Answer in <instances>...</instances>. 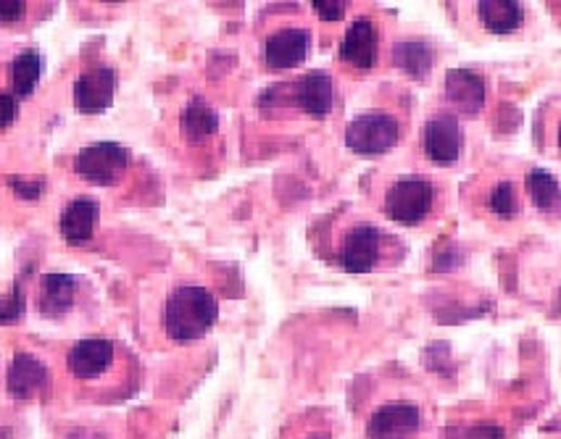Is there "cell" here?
<instances>
[{
  "label": "cell",
  "mask_w": 561,
  "mask_h": 439,
  "mask_svg": "<svg viewBox=\"0 0 561 439\" xmlns=\"http://www.w3.org/2000/svg\"><path fill=\"white\" fill-rule=\"evenodd\" d=\"M393 245H396V240L387 237L378 224L354 216L337 229L332 256L348 274H369V271H378L380 266L391 261Z\"/></svg>",
  "instance_id": "6da1fadb"
},
{
  "label": "cell",
  "mask_w": 561,
  "mask_h": 439,
  "mask_svg": "<svg viewBox=\"0 0 561 439\" xmlns=\"http://www.w3.org/2000/svg\"><path fill=\"white\" fill-rule=\"evenodd\" d=\"M219 319V302L206 287H177L166 298L164 330L175 343H193Z\"/></svg>",
  "instance_id": "7a4b0ae2"
},
{
  "label": "cell",
  "mask_w": 561,
  "mask_h": 439,
  "mask_svg": "<svg viewBox=\"0 0 561 439\" xmlns=\"http://www.w3.org/2000/svg\"><path fill=\"white\" fill-rule=\"evenodd\" d=\"M428 424V413L417 398L406 392L380 395L364 418L367 439H417Z\"/></svg>",
  "instance_id": "3957f363"
},
{
  "label": "cell",
  "mask_w": 561,
  "mask_h": 439,
  "mask_svg": "<svg viewBox=\"0 0 561 439\" xmlns=\"http://www.w3.org/2000/svg\"><path fill=\"white\" fill-rule=\"evenodd\" d=\"M437 206V184L433 179L406 175L396 177L382 193V214L400 227H419Z\"/></svg>",
  "instance_id": "277c9868"
},
{
  "label": "cell",
  "mask_w": 561,
  "mask_h": 439,
  "mask_svg": "<svg viewBox=\"0 0 561 439\" xmlns=\"http://www.w3.org/2000/svg\"><path fill=\"white\" fill-rule=\"evenodd\" d=\"M404 134L400 116L393 111H364L345 127V145L359 156H382L393 151Z\"/></svg>",
  "instance_id": "5b68a950"
},
{
  "label": "cell",
  "mask_w": 561,
  "mask_h": 439,
  "mask_svg": "<svg viewBox=\"0 0 561 439\" xmlns=\"http://www.w3.org/2000/svg\"><path fill=\"white\" fill-rule=\"evenodd\" d=\"M129 151L116 142H95L82 147L74 158V171L92 184H114L127 171Z\"/></svg>",
  "instance_id": "8992f818"
},
{
  "label": "cell",
  "mask_w": 561,
  "mask_h": 439,
  "mask_svg": "<svg viewBox=\"0 0 561 439\" xmlns=\"http://www.w3.org/2000/svg\"><path fill=\"white\" fill-rule=\"evenodd\" d=\"M461 147H464V134H461L459 121L454 114H435L424 124L422 132V151L428 160L437 166H448L459 160Z\"/></svg>",
  "instance_id": "52a82bcc"
},
{
  "label": "cell",
  "mask_w": 561,
  "mask_h": 439,
  "mask_svg": "<svg viewBox=\"0 0 561 439\" xmlns=\"http://www.w3.org/2000/svg\"><path fill=\"white\" fill-rule=\"evenodd\" d=\"M380 55V33L369 16H359L350 22L348 33H345L337 59L341 64L354 72H369L374 69Z\"/></svg>",
  "instance_id": "ba28073f"
},
{
  "label": "cell",
  "mask_w": 561,
  "mask_h": 439,
  "mask_svg": "<svg viewBox=\"0 0 561 439\" xmlns=\"http://www.w3.org/2000/svg\"><path fill=\"white\" fill-rule=\"evenodd\" d=\"M311 53V33L304 27H282L264 42V61L269 69L285 72L304 64Z\"/></svg>",
  "instance_id": "9c48e42d"
},
{
  "label": "cell",
  "mask_w": 561,
  "mask_h": 439,
  "mask_svg": "<svg viewBox=\"0 0 561 439\" xmlns=\"http://www.w3.org/2000/svg\"><path fill=\"white\" fill-rule=\"evenodd\" d=\"M116 74L109 66H95L79 74L74 82V103L82 114H101L114 103Z\"/></svg>",
  "instance_id": "30bf717a"
},
{
  "label": "cell",
  "mask_w": 561,
  "mask_h": 439,
  "mask_svg": "<svg viewBox=\"0 0 561 439\" xmlns=\"http://www.w3.org/2000/svg\"><path fill=\"white\" fill-rule=\"evenodd\" d=\"M290 98L304 114L314 116V119H324L332 111V101H335L332 77L327 72H308L290 85Z\"/></svg>",
  "instance_id": "8fae6325"
},
{
  "label": "cell",
  "mask_w": 561,
  "mask_h": 439,
  "mask_svg": "<svg viewBox=\"0 0 561 439\" xmlns=\"http://www.w3.org/2000/svg\"><path fill=\"white\" fill-rule=\"evenodd\" d=\"M116 361V345L111 339H82L69 350V371L77 379H98Z\"/></svg>",
  "instance_id": "7c38bea8"
},
{
  "label": "cell",
  "mask_w": 561,
  "mask_h": 439,
  "mask_svg": "<svg viewBox=\"0 0 561 439\" xmlns=\"http://www.w3.org/2000/svg\"><path fill=\"white\" fill-rule=\"evenodd\" d=\"M446 101L461 116L480 114L485 106V79L472 69H454L446 74Z\"/></svg>",
  "instance_id": "4fadbf2b"
},
{
  "label": "cell",
  "mask_w": 561,
  "mask_h": 439,
  "mask_svg": "<svg viewBox=\"0 0 561 439\" xmlns=\"http://www.w3.org/2000/svg\"><path fill=\"white\" fill-rule=\"evenodd\" d=\"M474 14L490 35H514L525 24V5L517 0H480L474 3Z\"/></svg>",
  "instance_id": "5bb4252c"
},
{
  "label": "cell",
  "mask_w": 561,
  "mask_h": 439,
  "mask_svg": "<svg viewBox=\"0 0 561 439\" xmlns=\"http://www.w3.org/2000/svg\"><path fill=\"white\" fill-rule=\"evenodd\" d=\"M98 214H101V206L92 197H77L61 214V234H64L69 243H88L95 232Z\"/></svg>",
  "instance_id": "9a60e30c"
},
{
  "label": "cell",
  "mask_w": 561,
  "mask_h": 439,
  "mask_svg": "<svg viewBox=\"0 0 561 439\" xmlns=\"http://www.w3.org/2000/svg\"><path fill=\"white\" fill-rule=\"evenodd\" d=\"M48 382V369L37 361L33 352H16L9 369V392L14 398H33Z\"/></svg>",
  "instance_id": "2e32d148"
},
{
  "label": "cell",
  "mask_w": 561,
  "mask_h": 439,
  "mask_svg": "<svg viewBox=\"0 0 561 439\" xmlns=\"http://www.w3.org/2000/svg\"><path fill=\"white\" fill-rule=\"evenodd\" d=\"M42 293H40V311L46 317H61L64 311H69L74 302V293H77V282L72 274H46L42 276Z\"/></svg>",
  "instance_id": "e0dca14e"
},
{
  "label": "cell",
  "mask_w": 561,
  "mask_h": 439,
  "mask_svg": "<svg viewBox=\"0 0 561 439\" xmlns=\"http://www.w3.org/2000/svg\"><path fill=\"white\" fill-rule=\"evenodd\" d=\"M525 188L530 201L538 211L544 214H557L561 208V182L551 171L546 169H530L525 177Z\"/></svg>",
  "instance_id": "ac0fdd59"
},
{
  "label": "cell",
  "mask_w": 561,
  "mask_h": 439,
  "mask_svg": "<svg viewBox=\"0 0 561 439\" xmlns=\"http://www.w3.org/2000/svg\"><path fill=\"white\" fill-rule=\"evenodd\" d=\"M42 77V59L37 51H24L14 59V66H11V79H14V92L18 98L33 95L37 82Z\"/></svg>",
  "instance_id": "d6986e66"
},
{
  "label": "cell",
  "mask_w": 561,
  "mask_h": 439,
  "mask_svg": "<svg viewBox=\"0 0 561 439\" xmlns=\"http://www.w3.org/2000/svg\"><path fill=\"white\" fill-rule=\"evenodd\" d=\"M182 129L188 140L193 142L206 140L208 134H214L219 129V116L214 114V108L206 106L203 101H193L182 114Z\"/></svg>",
  "instance_id": "ffe728a7"
},
{
  "label": "cell",
  "mask_w": 561,
  "mask_h": 439,
  "mask_svg": "<svg viewBox=\"0 0 561 439\" xmlns=\"http://www.w3.org/2000/svg\"><path fill=\"white\" fill-rule=\"evenodd\" d=\"M393 59H396L398 66H404L406 72L415 74V77H422L424 72L433 66V48L422 40H409V42H398L396 51H393Z\"/></svg>",
  "instance_id": "44dd1931"
},
{
  "label": "cell",
  "mask_w": 561,
  "mask_h": 439,
  "mask_svg": "<svg viewBox=\"0 0 561 439\" xmlns=\"http://www.w3.org/2000/svg\"><path fill=\"white\" fill-rule=\"evenodd\" d=\"M332 422L324 411H308L288 426L282 439H332Z\"/></svg>",
  "instance_id": "7402d4cb"
},
{
  "label": "cell",
  "mask_w": 561,
  "mask_h": 439,
  "mask_svg": "<svg viewBox=\"0 0 561 439\" xmlns=\"http://www.w3.org/2000/svg\"><path fill=\"white\" fill-rule=\"evenodd\" d=\"M488 208L498 219H511V216H517V211H520V195H517L514 184L507 182V179L493 184L488 193Z\"/></svg>",
  "instance_id": "603a6c76"
},
{
  "label": "cell",
  "mask_w": 561,
  "mask_h": 439,
  "mask_svg": "<svg viewBox=\"0 0 561 439\" xmlns=\"http://www.w3.org/2000/svg\"><path fill=\"white\" fill-rule=\"evenodd\" d=\"M24 313V293L18 287L11 289L5 298H0V324H14Z\"/></svg>",
  "instance_id": "cb8c5ba5"
},
{
  "label": "cell",
  "mask_w": 561,
  "mask_h": 439,
  "mask_svg": "<svg viewBox=\"0 0 561 439\" xmlns=\"http://www.w3.org/2000/svg\"><path fill=\"white\" fill-rule=\"evenodd\" d=\"M9 184L11 190H14L16 197H22V201H37V197L42 195V182H29V179H18V177H9Z\"/></svg>",
  "instance_id": "d4e9b609"
},
{
  "label": "cell",
  "mask_w": 561,
  "mask_h": 439,
  "mask_svg": "<svg viewBox=\"0 0 561 439\" xmlns=\"http://www.w3.org/2000/svg\"><path fill=\"white\" fill-rule=\"evenodd\" d=\"M314 11L324 18V22H337V18L345 16L348 11V3H335V0H327V3H314Z\"/></svg>",
  "instance_id": "484cf974"
},
{
  "label": "cell",
  "mask_w": 561,
  "mask_h": 439,
  "mask_svg": "<svg viewBox=\"0 0 561 439\" xmlns=\"http://www.w3.org/2000/svg\"><path fill=\"white\" fill-rule=\"evenodd\" d=\"M16 114H18L16 98L0 92V127H9V124H14Z\"/></svg>",
  "instance_id": "4316f807"
},
{
  "label": "cell",
  "mask_w": 561,
  "mask_h": 439,
  "mask_svg": "<svg viewBox=\"0 0 561 439\" xmlns=\"http://www.w3.org/2000/svg\"><path fill=\"white\" fill-rule=\"evenodd\" d=\"M24 14H27V3H22V0H0V18L3 22H16Z\"/></svg>",
  "instance_id": "83f0119b"
},
{
  "label": "cell",
  "mask_w": 561,
  "mask_h": 439,
  "mask_svg": "<svg viewBox=\"0 0 561 439\" xmlns=\"http://www.w3.org/2000/svg\"><path fill=\"white\" fill-rule=\"evenodd\" d=\"M66 439H106L101 435V431H92V429H77V431H72L69 437Z\"/></svg>",
  "instance_id": "f1b7e54d"
},
{
  "label": "cell",
  "mask_w": 561,
  "mask_h": 439,
  "mask_svg": "<svg viewBox=\"0 0 561 439\" xmlns=\"http://www.w3.org/2000/svg\"><path fill=\"white\" fill-rule=\"evenodd\" d=\"M553 138H557V147H559V153H561V116H559V121H557V129H553Z\"/></svg>",
  "instance_id": "f546056e"
},
{
  "label": "cell",
  "mask_w": 561,
  "mask_h": 439,
  "mask_svg": "<svg viewBox=\"0 0 561 439\" xmlns=\"http://www.w3.org/2000/svg\"><path fill=\"white\" fill-rule=\"evenodd\" d=\"M5 435H9V431H5V429H0V439H3Z\"/></svg>",
  "instance_id": "4dcf8cb0"
}]
</instances>
